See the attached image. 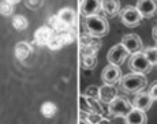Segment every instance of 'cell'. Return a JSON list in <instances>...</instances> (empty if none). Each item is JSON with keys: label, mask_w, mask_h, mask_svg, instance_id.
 Here are the masks:
<instances>
[{"label": "cell", "mask_w": 157, "mask_h": 124, "mask_svg": "<svg viewBox=\"0 0 157 124\" xmlns=\"http://www.w3.org/2000/svg\"><path fill=\"white\" fill-rule=\"evenodd\" d=\"M85 28H86V33H89L90 36H93L96 38H100L108 34L109 25H108V21L104 17L96 14L92 15V17L85 18Z\"/></svg>", "instance_id": "1"}, {"label": "cell", "mask_w": 157, "mask_h": 124, "mask_svg": "<svg viewBox=\"0 0 157 124\" xmlns=\"http://www.w3.org/2000/svg\"><path fill=\"white\" fill-rule=\"evenodd\" d=\"M119 83H120V87L126 93H140L141 90H144L146 87L147 81L145 78V74L131 72V74H127L120 78Z\"/></svg>", "instance_id": "2"}, {"label": "cell", "mask_w": 157, "mask_h": 124, "mask_svg": "<svg viewBox=\"0 0 157 124\" xmlns=\"http://www.w3.org/2000/svg\"><path fill=\"white\" fill-rule=\"evenodd\" d=\"M128 67L132 72H140V74H147L150 72L153 66L150 64V62L146 59L145 53L141 51V52L132 53L131 57H130L128 62Z\"/></svg>", "instance_id": "3"}, {"label": "cell", "mask_w": 157, "mask_h": 124, "mask_svg": "<svg viewBox=\"0 0 157 124\" xmlns=\"http://www.w3.org/2000/svg\"><path fill=\"white\" fill-rule=\"evenodd\" d=\"M131 109H132V105L124 97H116L113 101H111L108 104V111L115 117H124Z\"/></svg>", "instance_id": "4"}, {"label": "cell", "mask_w": 157, "mask_h": 124, "mask_svg": "<svg viewBox=\"0 0 157 124\" xmlns=\"http://www.w3.org/2000/svg\"><path fill=\"white\" fill-rule=\"evenodd\" d=\"M120 19H122L123 25H126L127 28H135L141 23V17L140 11L137 10V7L134 6H126L123 10H120Z\"/></svg>", "instance_id": "5"}, {"label": "cell", "mask_w": 157, "mask_h": 124, "mask_svg": "<svg viewBox=\"0 0 157 124\" xmlns=\"http://www.w3.org/2000/svg\"><path fill=\"white\" fill-rule=\"evenodd\" d=\"M130 53L127 52L124 47L120 44H116L108 51V55H107V59L109 62V64H115V66H120L126 62V59L128 57Z\"/></svg>", "instance_id": "6"}, {"label": "cell", "mask_w": 157, "mask_h": 124, "mask_svg": "<svg viewBox=\"0 0 157 124\" xmlns=\"http://www.w3.org/2000/svg\"><path fill=\"white\" fill-rule=\"evenodd\" d=\"M79 111L81 117H85L90 113H101V108L98 107L97 100L89 98L85 94L79 96Z\"/></svg>", "instance_id": "7"}, {"label": "cell", "mask_w": 157, "mask_h": 124, "mask_svg": "<svg viewBox=\"0 0 157 124\" xmlns=\"http://www.w3.org/2000/svg\"><path fill=\"white\" fill-rule=\"evenodd\" d=\"M122 45L127 49V52L130 55L132 53H137L142 51V40H141L140 36L137 34H127L123 36L122 38Z\"/></svg>", "instance_id": "8"}, {"label": "cell", "mask_w": 157, "mask_h": 124, "mask_svg": "<svg viewBox=\"0 0 157 124\" xmlns=\"http://www.w3.org/2000/svg\"><path fill=\"white\" fill-rule=\"evenodd\" d=\"M135 7L142 18H152L157 14V0H138Z\"/></svg>", "instance_id": "9"}, {"label": "cell", "mask_w": 157, "mask_h": 124, "mask_svg": "<svg viewBox=\"0 0 157 124\" xmlns=\"http://www.w3.org/2000/svg\"><path fill=\"white\" fill-rule=\"evenodd\" d=\"M102 0H82L81 2V15L83 17H92V15L98 14V11L101 10Z\"/></svg>", "instance_id": "10"}, {"label": "cell", "mask_w": 157, "mask_h": 124, "mask_svg": "<svg viewBox=\"0 0 157 124\" xmlns=\"http://www.w3.org/2000/svg\"><path fill=\"white\" fill-rule=\"evenodd\" d=\"M102 81L104 83H109V85H115L120 81L122 78V72H120V68L115 64H109L107 66L104 70H102Z\"/></svg>", "instance_id": "11"}, {"label": "cell", "mask_w": 157, "mask_h": 124, "mask_svg": "<svg viewBox=\"0 0 157 124\" xmlns=\"http://www.w3.org/2000/svg\"><path fill=\"white\" fill-rule=\"evenodd\" d=\"M117 97V89L113 85L104 83L101 87H98V101L104 104H109Z\"/></svg>", "instance_id": "12"}, {"label": "cell", "mask_w": 157, "mask_h": 124, "mask_svg": "<svg viewBox=\"0 0 157 124\" xmlns=\"http://www.w3.org/2000/svg\"><path fill=\"white\" fill-rule=\"evenodd\" d=\"M53 30L51 26H41L36 30L34 33V42L38 45V47H44V45L48 44V41L51 40V37L53 36Z\"/></svg>", "instance_id": "13"}, {"label": "cell", "mask_w": 157, "mask_h": 124, "mask_svg": "<svg viewBox=\"0 0 157 124\" xmlns=\"http://www.w3.org/2000/svg\"><path fill=\"white\" fill-rule=\"evenodd\" d=\"M147 116L146 112L140 111L137 108H132L124 116V124H146Z\"/></svg>", "instance_id": "14"}, {"label": "cell", "mask_w": 157, "mask_h": 124, "mask_svg": "<svg viewBox=\"0 0 157 124\" xmlns=\"http://www.w3.org/2000/svg\"><path fill=\"white\" fill-rule=\"evenodd\" d=\"M153 101H155V100L150 97L149 93H138V94L135 96L134 101H132V107L140 111L146 112L147 109H150Z\"/></svg>", "instance_id": "15"}, {"label": "cell", "mask_w": 157, "mask_h": 124, "mask_svg": "<svg viewBox=\"0 0 157 124\" xmlns=\"http://www.w3.org/2000/svg\"><path fill=\"white\" fill-rule=\"evenodd\" d=\"M57 17H59V19L62 21L63 23H66L68 28H72V26L75 25V18H77V14H75L74 8H71V7L62 8V10L59 11V14H57Z\"/></svg>", "instance_id": "16"}, {"label": "cell", "mask_w": 157, "mask_h": 124, "mask_svg": "<svg viewBox=\"0 0 157 124\" xmlns=\"http://www.w3.org/2000/svg\"><path fill=\"white\" fill-rule=\"evenodd\" d=\"M101 10L108 17H116L120 13V2L119 0H102Z\"/></svg>", "instance_id": "17"}, {"label": "cell", "mask_w": 157, "mask_h": 124, "mask_svg": "<svg viewBox=\"0 0 157 124\" xmlns=\"http://www.w3.org/2000/svg\"><path fill=\"white\" fill-rule=\"evenodd\" d=\"M30 53H32V47H30L29 42L21 41L17 44V47H15V56H17V59L25 60L30 56Z\"/></svg>", "instance_id": "18"}, {"label": "cell", "mask_w": 157, "mask_h": 124, "mask_svg": "<svg viewBox=\"0 0 157 124\" xmlns=\"http://www.w3.org/2000/svg\"><path fill=\"white\" fill-rule=\"evenodd\" d=\"M48 26H51L55 33H62V32H66V30L70 29L67 25H66V23H63L62 21L59 19V17H57V15H52V17L49 18V25H48Z\"/></svg>", "instance_id": "19"}, {"label": "cell", "mask_w": 157, "mask_h": 124, "mask_svg": "<svg viewBox=\"0 0 157 124\" xmlns=\"http://www.w3.org/2000/svg\"><path fill=\"white\" fill-rule=\"evenodd\" d=\"M48 48L49 49H52V51H57V49H60L62 47H64V41H63V38H62V36L59 34V33H53V36L51 37V40L48 41Z\"/></svg>", "instance_id": "20"}, {"label": "cell", "mask_w": 157, "mask_h": 124, "mask_svg": "<svg viewBox=\"0 0 157 124\" xmlns=\"http://www.w3.org/2000/svg\"><path fill=\"white\" fill-rule=\"evenodd\" d=\"M56 112H57V107L53 104V102L47 101L41 105V113H43L45 117H48V119H51V117L55 116Z\"/></svg>", "instance_id": "21"}, {"label": "cell", "mask_w": 157, "mask_h": 124, "mask_svg": "<svg viewBox=\"0 0 157 124\" xmlns=\"http://www.w3.org/2000/svg\"><path fill=\"white\" fill-rule=\"evenodd\" d=\"M11 22H13L14 29H17V30H25L29 26L28 19H26L23 15H15Z\"/></svg>", "instance_id": "22"}, {"label": "cell", "mask_w": 157, "mask_h": 124, "mask_svg": "<svg viewBox=\"0 0 157 124\" xmlns=\"http://www.w3.org/2000/svg\"><path fill=\"white\" fill-rule=\"evenodd\" d=\"M82 66L86 70H93L97 66V57L96 55H83L82 56Z\"/></svg>", "instance_id": "23"}, {"label": "cell", "mask_w": 157, "mask_h": 124, "mask_svg": "<svg viewBox=\"0 0 157 124\" xmlns=\"http://www.w3.org/2000/svg\"><path fill=\"white\" fill-rule=\"evenodd\" d=\"M14 13V4H11L7 0H2L0 2V15L3 17H10Z\"/></svg>", "instance_id": "24"}, {"label": "cell", "mask_w": 157, "mask_h": 124, "mask_svg": "<svg viewBox=\"0 0 157 124\" xmlns=\"http://www.w3.org/2000/svg\"><path fill=\"white\" fill-rule=\"evenodd\" d=\"M142 52L145 53L146 59L150 62V64L152 66L157 64V47H149L145 51H142Z\"/></svg>", "instance_id": "25"}, {"label": "cell", "mask_w": 157, "mask_h": 124, "mask_svg": "<svg viewBox=\"0 0 157 124\" xmlns=\"http://www.w3.org/2000/svg\"><path fill=\"white\" fill-rule=\"evenodd\" d=\"M86 97H89V98H93V100H97L98 101V86H96V85H90V86H87L86 92L83 93Z\"/></svg>", "instance_id": "26"}, {"label": "cell", "mask_w": 157, "mask_h": 124, "mask_svg": "<svg viewBox=\"0 0 157 124\" xmlns=\"http://www.w3.org/2000/svg\"><path fill=\"white\" fill-rule=\"evenodd\" d=\"M26 6H28L29 8H32V10H36V8L41 7V4H43V0H25Z\"/></svg>", "instance_id": "27"}, {"label": "cell", "mask_w": 157, "mask_h": 124, "mask_svg": "<svg viewBox=\"0 0 157 124\" xmlns=\"http://www.w3.org/2000/svg\"><path fill=\"white\" fill-rule=\"evenodd\" d=\"M150 97H152L153 100H157V82L153 83V86L150 87V92H149Z\"/></svg>", "instance_id": "28"}, {"label": "cell", "mask_w": 157, "mask_h": 124, "mask_svg": "<svg viewBox=\"0 0 157 124\" xmlns=\"http://www.w3.org/2000/svg\"><path fill=\"white\" fill-rule=\"evenodd\" d=\"M78 124H92V123H90L89 120L86 119V117H81L79 122H78Z\"/></svg>", "instance_id": "29"}, {"label": "cell", "mask_w": 157, "mask_h": 124, "mask_svg": "<svg viewBox=\"0 0 157 124\" xmlns=\"http://www.w3.org/2000/svg\"><path fill=\"white\" fill-rule=\"evenodd\" d=\"M152 32H153V38H155L156 42H157V25L153 26V30H152Z\"/></svg>", "instance_id": "30"}, {"label": "cell", "mask_w": 157, "mask_h": 124, "mask_svg": "<svg viewBox=\"0 0 157 124\" xmlns=\"http://www.w3.org/2000/svg\"><path fill=\"white\" fill-rule=\"evenodd\" d=\"M7 2H10L11 4H18V3L21 2V0H7Z\"/></svg>", "instance_id": "31"}, {"label": "cell", "mask_w": 157, "mask_h": 124, "mask_svg": "<svg viewBox=\"0 0 157 124\" xmlns=\"http://www.w3.org/2000/svg\"><path fill=\"white\" fill-rule=\"evenodd\" d=\"M156 66H157V64H156Z\"/></svg>", "instance_id": "32"}]
</instances>
